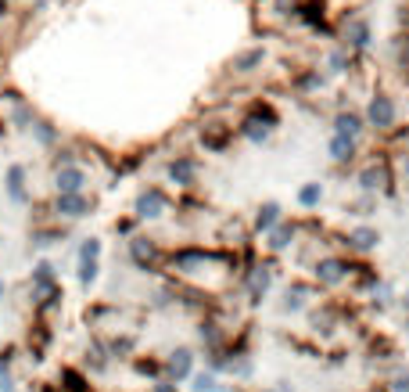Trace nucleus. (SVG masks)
Returning a JSON list of instances; mask_svg holds the SVG:
<instances>
[{
    "instance_id": "17",
    "label": "nucleus",
    "mask_w": 409,
    "mask_h": 392,
    "mask_svg": "<svg viewBox=\"0 0 409 392\" xmlns=\"http://www.w3.org/2000/svg\"><path fill=\"white\" fill-rule=\"evenodd\" d=\"M291 234H294V231H291V227H280V231L273 234V241H269V245H273V249H276V252H280V249H287V241H291Z\"/></svg>"
},
{
    "instance_id": "26",
    "label": "nucleus",
    "mask_w": 409,
    "mask_h": 392,
    "mask_svg": "<svg viewBox=\"0 0 409 392\" xmlns=\"http://www.w3.org/2000/svg\"><path fill=\"white\" fill-rule=\"evenodd\" d=\"M395 392H409V378H399L395 382Z\"/></svg>"
},
{
    "instance_id": "19",
    "label": "nucleus",
    "mask_w": 409,
    "mask_h": 392,
    "mask_svg": "<svg viewBox=\"0 0 409 392\" xmlns=\"http://www.w3.org/2000/svg\"><path fill=\"white\" fill-rule=\"evenodd\" d=\"M151 256H155V249H151L147 241H133V259H137V263H147Z\"/></svg>"
},
{
    "instance_id": "21",
    "label": "nucleus",
    "mask_w": 409,
    "mask_h": 392,
    "mask_svg": "<svg viewBox=\"0 0 409 392\" xmlns=\"http://www.w3.org/2000/svg\"><path fill=\"white\" fill-rule=\"evenodd\" d=\"M359 180H362V188H370V191H374V188H377V183H381V180H384V173H381V170H374V166H370V170H366V173H362V177H359Z\"/></svg>"
},
{
    "instance_id": "2",
    "label": "nucleus",
    "mask_w": 409,
    "mask_h": 392,
    "mask_svg": "<svg viewBox=\"0 0 409 392\" xmlns=\"http://www.w3.org/2000/svg\"><path fill=\"white\" fill-rule=\"evenodd\" d=\"M344 36H349V47H356V51L370 47V22H366V18H352V22L344 26Z\"/></svg>"
},
{
    "instance_id": "9",
    "label": "nucleus",
    "mask_w": 409,
    "mask_h": 392,
    "mask_svg": "<svg viewBox=\"0 0 409 392\" xmlns=\"http://www.w3.org/2000/svg\"><path fill=\"white\" fill-rule=\"evenodd\" d=\"M316 274H319V281L337 284V281L344 277V263H337V259H323V263L316 266Z\"/></svg>"
},
{
    "instance_id": "5",
    "label": "nucleus",
    "mask_w": 409,
    "mask_h": 392,
    "mask_svg": "<svg viewBox=\"0 0 409 392\" xmlns=\"http://www.w3.org/2000/svg\"><path fill=\"white\" fill-rule=\"evenodd\" d=\"M83 183H86V173L83 170H76V166L58 170V191H79Z\"/></svg>"
},
{
    "instance_id": "13",
    "label": "nucleus",
    "mask_w": 409,
    "mask_h": 392,
    "mask_svg": "<svg viewBox=\"0 0 409 392\" xmlns=\"http://www.w3.org/2000/svg\"><path fill=\"white\" fill-rule=\"evenodd\" d=\"M244 137L248 140H266L269 137V126H266V122H258V119H244Z\"/></svg>"
},
{
    "instance_id": "3",
    "label": "nucleus",
    "mask_w": 409,
    "mask_h": 392,
    "mask_svg": "<svg viewBox=\"0 0 409 392\" xmlns=\"http://www.w3.org/2000/svg\"><path fill=\"white\" fill-rule=\"evenodd\" d=\"M58 213H61V216H83V213H86L83 195H79V191H61V195H58Z\"/></svg>"
},
{
    "instance_id": "29",
    "label": "nucleus",
    "mask_w": 409,
    "mask_h": 392,
    "mask_svg": "<svg viewBox=\"0 0 409 392\" xmlns=\"http://www.w3.org/2000/svg\"><path fill=\"white\" fill-rule=\"evenodd\" d=\"M406 306H409V299H406Z\"/></svg>"
},
{
    "instance_id": "1",
    "label": "nucleus",
    "mask_w": 409,
    "mask_h": 392,
    "mask_svg": "<svg viewBox=\"0 0 409 392\" xmlns=\"http://www.w3.org/2000/svg\"><path fill=\"white\" fill-rule=\"evenodd\" d=\"M366 119H370V126L387 130V126L395 122V101L384 97V94H377V97L370 101V112H366Z\"/></svg>"
},
{
    "instance_id": "18",
    "label": "nucleus",
    "mask_w": 409,
    "mask_h": 392,
    "mask_svg": "<svg viewBox=\"0 0 409 392\" xmlns=\"http://www.w3.org/2000/svg\"><path fill=\"white\" fill-rule=\"evenodd\" d=\"M319 195H323V191H319V183H309V188H301V195H298V198H301V205H316V202H319Z\"/></svg>"
},
{
    "instance_id": "22",
    "label": "nucleus",
    "mask_w": 409,
    "mask_h": 392,
    "mask_svg": "<svg viewBox=\"0 0 409 392\" xmlns=\"http://www.w3.org/2000/svg\"><path fill=\"white\" fill-rule=\"evenodd\" d=\"M194 389H198V392H212L215 389V378L212 375H198V378H194Z\"/></svg>"
},
{
    "instance_id": "25",
    "label": "nucleus",
    "mask_w": 409,
    "mask_h": 392,
    "mask_svg": "<svg viewBox=\"0 0 409 392\" xmlns=\"http://www.w3.org/2000/svg\"><path fill=\"white\" fill-rule=\"evenodd\" d=\"M0 392H15V385H11V378L4 375V370H0Z\"/></svg>"
},
{
    "instance_id": "14",
    "label": "nucleus",
    "mask_w": 409,
    "mask_h": 392,
    "mask_svg": "<svg viewBox=\"0 0 409 392\" xmlns=\"http://www.w3.org/2000/svg\"><path fill=\"white\" fill-rule=\"evenodd\" d=\"M352 245H356V249H374V245H377V231H366V227H359V231L352 234Z\"/></svg>"
},
{
    "instance_id": "23",
    "label": "nucleus",
    "mask_w": 409,
    "mask_h": 392,
    "mask_svg": "<svg viewBox=\"0 0 409 392\" xmlns=\"http://www.w3.org/2000/svg\"><path fill=\"white\" fill-rule=\"evenodd\" d=\"M97 252H101V241H86L83 249H79V256H83V259H97Z\"/></svg>"
},
{
    "instance_id": "28",
    "label": "nucleus",
    "mask_w": 409,
    "mask_h": 392,
    "mask_svg": "<svg viewBox=\"0 0 409 392\" xmlns=\"http://www.w3.org/2000/svg\"><path fill=\"white\" fill-rule=\"evenodd\" d=\"M0 292H4V284H0Z\"/></svg>"
},
{
    "instance_id": "27",
    "label": "nucleus",
    "mask_w": 409,
    "mask_h": 392,
    "mask_svg": "<svg viewBox=\"0 0 409 392\" xmlns=\"http://www.w3.org/2000/svg\"><path fill=\"white\" fill-rule=\"evenodd\" d=\"M4 8H8V0H0V11H4Z\"/></svg>"
},
{
    "instance_id": "4",
    "label": "nucleus",
    "mask_w": 409,
    "mask_h": 392,
    "mask_svg": "<svg viewBox=\"0 0 409 392\" xmlns=\"http://www.w3.org/2000/svg\"><path fill=\"white\" fill-rule=\"evenodd\" d=\"M162 209H165L162 191H144V195L137 198V213H140V216H162Z\"/></svg>"
},
{
    "instance_id": "24",
    "label": "nucleus",
    "mask_w": 409,
    "mask_h": 392,
    "mask_svg": "<svg viewBox=\"0 0 409 392\" xmlns=\"http://www.w3.org/2000/svg\"><path fill=\"white\" fill-rule=\"evenodd\" d=\"M344 65H349V61H344V54L334 51V54H331V69H334V72H344Z\"/></svg>"
},
{
    "instance_id": "16",
    "label": "nucleus",
    "mask_w": 409,
    "mask_h": 392,
    "mask_svg": "<svg viewBox=\"0 0 409 392\" xmlns=\"http://www.w3.org/2000/svg\"><path fill=\"white\" fill-rule=\"evenodd\" d=\"M266 288H269V274H266V270H258V274L251 277V295L258 299V295L266 292Z\"/></svg>"
},
{
    "instance_id": "8",
    "label": "nucleus",
    "mask_w": 409,
    "mask_h": 392,
    "mask_svg": "<svg viewBox=\"0 0 409 392\" xmlns=\"http://www.w3.org/2000/svg\"><path fill=\"white\" fill-rule=\"evenodd\" d=\"M331 155H334L337 162H344V158H352V155H356V137H344V133H334V140H331Z\"/></svg>"
},
{
    "instance_id": "6",
    "label": "nucleus",
    "mask_w": 409,
    "mask_h": 392,
    "mask_svg": "<svg viewBox=\"0 0 409 392\" xmlns=\"http://www.w3.org/2000/svg\"><path fill=\"white\" fill-rule=\"evenodd\" d=\"M262 58H266L262 47H251V51H244V54H237V58H233V69H237V72H251V69L262 65Z\"/></svg>"
},
{
    "instance_id": "7",
    "label": "nucleus",
    "mask_w": 409,
    "mask_h": 392,
    "mask_svg": "<svg viewBox=\"0 0 409 392\" xmlns=\"http://www.w3.org/2000/svg\"><path fill=\"white\" fill-rule=\"evenodd\" d=\"M362 130V119L356 115V112H341L337 119H334V133H344V137H356Z\"/></svg>"
},
{
    "instance_id": "10",
    "label": "nucleus",
    "mask_w": 409,
    "mask_h": 392,
    "mask_svg": "<svg viewBox=\"0 0 409 392\" xmlns=\"http://www.w3.org/2000/svg\"><path fill=\"white\" fill-rule=\"evenodd\" d=\"M169 370H172V378H176V382L190 375V353H187V349H176V353H172Z\"/></svg>"
},
{
    "instance_id": "11",
    "label": "nucleus",
    "mask_w": 409,
    "mask_h": 392,
    "mask_svg": "<svg viewBox=\"0 0 409 392\" xmlns=\"http://www.w3.org/2000/svg\"><path fill=\"white\" fill-rule=\"evenodd\" d=\"M169 177L176 180V183H190V177H194V162H190V158L172 162V166H169Z\"/></svg>"
},
{
    "instance_id": "12",
    "label": "nucleus",
    "mask_w": 409,
    "mask_h": 392,
    "mask_svg": "<svg viewBox=\"0 0 409 392\" xmlns=\"http://www.w3.org/2000/svg\"><path fill=\"white\" fill-rule=\"evenodd\" d=\"M22 180H26V170H22V166H11V173H8V188H11V198H15V202H26Z\"/></svg>"
},
{
    "instance_id": "20",
    "label": "nucleus",
    "mask_w": 409,
    "mask_h": 392,
    "mask_svg": "<svg viewBox=\"0 0 409 392\" xmlns=\"http://www.w3.org/2000/svg\"><path fill=\"white\" fill-rule=\"evenodd\" d=\"M97 277V259H83V270H79V281L83 284H90Z\"/></svg>"
},
{
    "instance_id": "15",
    "label": "nucleus",
    "mask_w": 409,
    "mask_h": 392,
    "mask_svg": "<svg viewBox=\"0 0 409 392\" xmlns=\"http://www.w3.org/2000/svg\"><path fill=\"white\" fill-rule=\"evenodd\" d=\"M276 213H280V209H276V205L269 202V205H266V209H262V213H258V231H269V227L276 223Z\"/></svg>"
}]
</instances>
